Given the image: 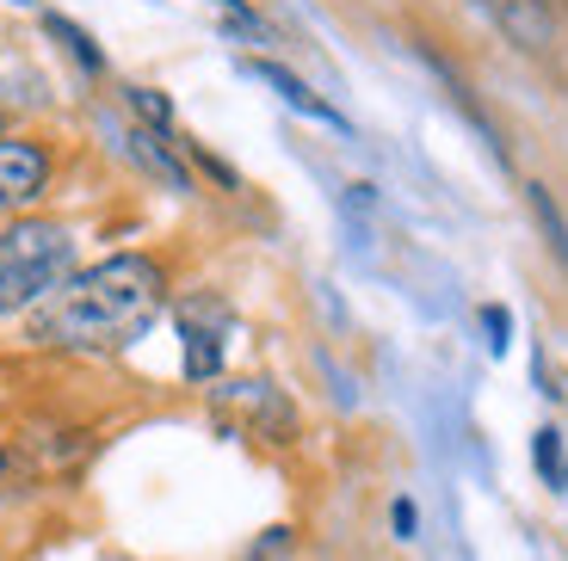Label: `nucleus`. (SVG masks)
I'll return each mask as SVG.
<instances>
[{
	"mask_svg": "<svg viewBox=\"0 0 568 561\" xmlns=\"http://www.w3.org/2000/svg\"><path fill=\"white\" fill-rule=\"evenodd\" d=\"M297 555V537H291V524H272V531H260L254 543H247L242 561H291Z\"/></svg>",
	"mask_w": 568,
	"mask_h": 561,
	"instance_id": "12",
	"label": "nucleus"
},
{
	"mask_svg": "<svg viewBox=\"0 0 568 561\" xmlns=\"http://www.w3.org/2000/svg\"><path fill=\"white\" fill-rule=\"evenodd\" d=\"M43 31H50V38H62V43H69V50H74V62H81L87 74H100V69H105L100 43L87 38V31L74 26V19H62V13H43Z\"/></svg>",
	"mask_w": 568,
	"mask_h": 561,
	"instance_id": "9",
	"label": "nucleus"
},
{
	"mask_svg": "<svg viewBox=\"0 0 568 561\" xmlns=\"http://www.w3.org/2000/svg\"><path fill=\"white\" fill-rule=\"evenodd\" d=\"M254 74H260L266 86H278V99H284V105H297L303 118H315V124H334V130H346V118L334 112L327 99H315L310 86H303L297 74H291V69H278V62H254Z\"/></svg>",
	"mask_w": 568,
	"mask_h": 561,
	"instance_id": "7",
	"label": "nucleus"
},
{
	"mask_svg": "<svg viewBox=\"0 0 568 561\" xmlns=\"http://www.w3.org/2000/svg\"><path fill=\"white\" fill-rule=\"evenodd\" d=\"M531 211H538V223H544V235H550V247H556V259L568 266V223L556 216V197L544 192V185H531Z\"/></svg>",
	"mask_w": 568,
	"mask_h": 561,
	"instance_id": "11",
	"label": "nucleus"
},
{
	"mask_svg": "<svg viewBox=\"0 0 568 561\" xmlns=\"http://www.w3.org/2000/svg\"><path fill=\"white\" fill-rule=\"evenodd\" d=\"M538 469L556 488H568V457H556V432H538Z\"/></svg>",
	"mask_w": 568,
	"mask_h": 561,
	"instance_id": "13",
	"label": "nucleus"
},
{
	"mask_svg": "<svg viewBox=\"0 0 568 561\" xmlns=\"http://www.w3.org/2000/svg\"><path fill=\"white\" fill-rule=\"evenodd\" d=\"M168 309V266L149 253H112L74 272L26 315V339L50 351H124Z\"/></svg>",
	"mask_w": 568,
	"mask_h": 561,
	"instance_id": "1",
	"label": "nucleus"
},
{
	"mask_svg": "<svg viewBox=\"0 0 568 561\" xmlns=\"http://www.w3.org/2000/svg\"><path fill=\"white\" fill-rule=\"evenodd\" d=\"M19 7H26V0H19Z\"/></svg>",
	"mask_w": 568,
	"mask_h": 561,
	"instance_id": "16",
	"label": "nucleus"
},
{
	"mask_svg": "<svg viewBox=\"0 0 568 561\" xmlns=\"http://www.w3.org/2000/svg\"><path fill=\"white\" fill-rule=\"evenodd\" d=\"M50 149L38 136H0V216H26L50 192Z\"/></svg>",
	"mask_w": 568,
	"mask_h": 561,
	"instance_id": "4",
	"label": "nucleus"
},
{
	"mask_svg": "<svg viewBox=\"0 0 568 561\" xmlns=\"http://www.w3.org/2000/svg\"><path fill=\"white\" fill-rule=\"evenodd\" d=\"M0 136H7V112H0Z\"/></svg>",
	"mask_w": 568,
	"mask_h": 561,
	"instance_id": "15",
	"label": "nucleus"
},
{
	"mask_svg": "<svg viewBox=\"0 0 568 561\" xmlns=\"http://www.w3.org/2000/svg\"><path fill=\"white\" fill-rule=\"evenodd\" d=\"M124 142H130V155L155 173V180H168L173 192H192V173L180 167V155L168 149V136H161V130H124Z\"/></svg>",
	"mask_w": 568,
	"mask_h": 561,
	"instance_id": "8",
	"label": "nucleus"
},
{
	"mask_svg": "<svg viewBox=\"0 0 568 561\" xmlns=\"http://www.w3.org/2000/svg\"><path fill=\"white\" fill-rule=\"evenodd\" d=\"M74 278V235L50 216H13L0 228V315H31Z\"/></svg>",
	"mask_w": 568,
	"mask_h": 561,
	"instance_id": "2",
	"label": "nucleus"
},
{
	"mask_svg": "<svg viewBox=\"0 0 568 561\" xmlns=\"http://www.w3.org/2000/svg\"><path fill=\"white\" fill-rule=\"evenodd\" d=\"M124 99H130V112L142 118V130H161V136L173 130V105L155 93V86H124Z\"/></svg>",
	"mask_w": 568,
	"mask_h": 561,
	"instance_id": "10",
	"label": "nucleus"
},
{
	"mask_svg": "<svg viewBox=\"0 0 568 561\" xmlns=\"http://www.w3.org/2000/svg\"><path fill=\"white\" fill-rule=\"evenodd\" d=\"M389 519H396V537H414V524H420V519H414V506H408V500H396V512H389Z\"/></svg>",
	"mask_w": 568,
	"mask_h": 561,
	"instance_id": "14",
	"label": "nucleus"
},
{
	"mask_svg": "<svg viewBox=\"0 0 568 561\" xmlns=\"http://www.w3.org/2000/svg\"><path fill=\"white\" fill-rule=\"evenodd\" d=\"M488 19H495L500 31H507L519 50H531V57H544L556 43V19H550V0H476Z\"/></svg>",
	"mask_w": 568,
	"mask_h": 561,
	"instance_id": "6",
	"label": "nucleus"
},
{
	"mask_svg": "<svg viewBox=\"0 0 568 561\" xmlns=\"http://www.w3.org/2000/svg\"><path fill=\"white\" fill-rule=\"evenodd\" d=\"M216 420L242 438H260V445H291L297 438V407L278 395V382L247 377V382H223L216 389Z\"/></svg>",
	"mask_w": 568,
	"mask_h": 561,
	"instance_id": "3",
	"label": "nucleus"
},
{
	"mask_svg": "<svg viewBox=\"0 0 568 561\" xmlns=\"http://www.w3.org/2000/svg\"><path fill=\"white\" fill-rule=\"evenodd\" d=\"M180 339H185V377L211 382L223 370V346H229V309L216 296H192L180 303Z\"/></svg>",
	"mask_w": 568,
	"mask_h": 561,
	"instance_id": "5",
	"label": "nucleus"
}]
</instances>
